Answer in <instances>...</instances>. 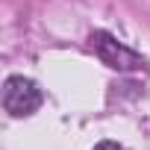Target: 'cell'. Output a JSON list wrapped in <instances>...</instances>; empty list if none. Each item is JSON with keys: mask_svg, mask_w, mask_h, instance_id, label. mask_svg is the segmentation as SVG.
Here are the masks:
<instances>
[{"mask_svg": "<svg viewBox=\"0 0 150 150\" xmlns=\"http://www.w3.org/2000/svg\"><path fill=\"white\" fill-rule=\"evenodd\" d=\"M88 41H91L94 53L100 56V62L109 65V68H115V71H141V68H144V59H141L135 50H129L127 44H121L115 35H109V33H103V30L91 33Z\"/></svg>", "mask_w": 150, "mask_h": 150, "instance_id": "obj_1", "label": "cell"}, {"mask_svg": "<svg viewBox=\"0 0 150 150\" xmlns=\"http://www.w3.org/2000/svg\"><path fill=\"white\" fill-rule=\"evenodd\" d=\"M41 106V88L27 77H9L3 86V109L12 118H27Z\"/></svg>", "mask_w": 150, "mask_h": 150, "instance_id": "obj_2", "label": "cell"}, {"mask_svg": "<svg viewBox=\"0 0 150 150\" xmlns=\"http://www.w3.org/2000/svg\"><path fill=\"white\" fill-rule=\"evenodd\" d=\"M94 150H124V147H121L118 141H100V144H97Z\"/></svg>", "mask_w": 150, "mask_h": 150, "instance_id": "obj_3", "label": "cell"}]
</instances>
